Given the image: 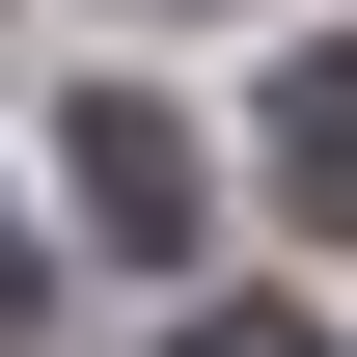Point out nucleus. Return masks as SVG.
Instances as JSON below:
<instances>
[{"label": "nucleus", "mask_w": 357, "mask_h": 357, "mask_svg": "<svg viewBox=\"0 0 357 357\" xmlns=\"http://www.w3.org/2000/svg\"><path fill=\"white\" fill-rule=\"evenodd\" d=\"M55 192H83V220H110L137 275H165V248H192V137H165V110H137V83H83V110H55Z\"/></svg>", "instance_id": "obj_1"}, {"label": "nucleus", "mask_w": 357, "mask_h": 357, "mask_svg": "<svg viewBox=\"0 0 357 357\" xmlns=\"http://www.w3.org/2000/svg\"><path fill=\"white\" fill-rule=\"evenodd\" d=\"M275 192H303V220H357V55H303V83H275Z\"/></svg>", "instance_id": "obj_2"}, {"label": "nucleus", "mask_w": 357, "mask_h": 357, "mask_svg": "<svg viewBox=\"0 0 357 357\" xmlns=\"http://www.w3.org/2000/svg\"><path fill=\"white\" fill-rule=\"evenodd\" d=\"M192 357H330V330H275V303H220V330H192Z\"/></svg>", "instance_id": "obj_3"}, {"label": "nucleus", "mask_w": 357, "mask_h": 357, "mask_svg": "<svg viewBox=\"0 0 357 357\" xmlns=\"http://www.w3.org/2000/svg\"><path fill=\"white\" fill-rule=\"evenodd\" d=\"M0 330H28V248H0Z\"/></svg>", "instance_id": "obj_4"}]
</instances>
